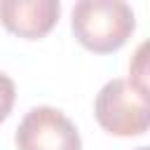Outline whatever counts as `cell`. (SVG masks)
Wrapping results in <instances>:
<instances>
[{
	"label": "cell",
	"mask_w": 150,
	"mask_h": 150,
	"mask_svg": "<svg viewBox=\"0 0 150 150\" xmlns=\"http://www.w3.org/2000/svg\"><path fill=\"white\" fill-rule=\"evenodd\" d=\"M136 28L134 12L122 0H82L73 9V33L96 54L117 52Z\"/></svg>",
	"instance_id": "6da1fadb"
},
{
	"label": "cell",
	"mask_w": 150,
	"mask_h": 150,
	"mask_svg": "<svg viewBox=\"0 0 150 150\" xmlns=\"http://www.w3.org/2000/svg\"><path fill=\"white\" fill-rule=\"evenodd\" d=\"M94 115L101 129L112 136H141L150 124L148 89L134 84L131 80H112L98 91Z\"/></svg>",
	"instance_id": "7a4b0ae2"
},
{
	"label": "cell",
	"mask_w": 150,
	"mask_h": 150,
	"mask_svg": "<svg viewBox=\"0 0 150 150\" xmlns=\"http://www.w3.org/2000/svg\"><path fill=\"white\" fill-rule=\"evenodd\" d=\"M59 2L54 0H2V26L23 40H42L59 21Z\"/></svg>",
	"instance_id": "277c9868"
},
{
	"label": "cell",
	"mask_w": 150,
	"mask_h": 150,
	"mask_svg": "<svg viewBox=\"0 0 150 150\" xmlns=\"http://www.w3.org/2000/svg\"><path fill=\"white\" fill-rule=\"evenodd\" d=\"M138 150H148V148H138Z\"/></svg>",
	"instance_id": "8992f818"
},
{
	"label": "cell",
	"mask_w": 150,
	"mask_h": 150,
	"mask_svg": "<svg viewBox=\"0 0 150 150\" xmlns=\"http://www.w3.org/2000/svg\"><path fill=\"white\" fill-rule=\"evenodd\" d=\"M19 150H82L75 124L52 105H38L16 129Z\"/></svg>",
	"instance_id": "3957f363"
},
{
	"label": "cell",
	"mask_w": 150,
	"mask_h": 150,
	"mask_svg": "<svg viewBox=\"0 0 150 150\" xmlns=\"http://www.w3.org/2000/svg\"><path fill=\"white\" fill-rule=\"evenodd\" d=\"M14 98H16V89H14V82L0 73V122H5L14 108Z\"/></svg>",
	"instance_id": "5b68a950"
}]
</instances>
